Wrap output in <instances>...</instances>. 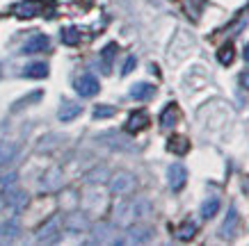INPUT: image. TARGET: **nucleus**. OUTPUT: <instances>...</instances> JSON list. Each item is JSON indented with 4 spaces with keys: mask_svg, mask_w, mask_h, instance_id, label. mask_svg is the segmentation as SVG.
<instances>
[{
    "mask_svg": "<svg viewBox=\"0 0 249 246\" xmlns=\"http://www.w3.org/2000/svg\"><path fill=\"white\" fill-rule=\"evenodd\" d=\"M149 210L151 208L146 201H124L114 208V221L119 226H130L135 219L146 214Z\"/></svg>",
    "mask_w": 249,
    "mask_h": 246,
    "instance_id": "nucleus-1",
    "label": "nucleus"
},
{
    "mask_svg": "<svg viewBox=\"0 0 249 246\" xmlns=\"http://www.w3.org/2000/svg\"><path fill=\"white\" fill-rule=\"evenodd\" d=\"M62 232V216H51L46 224H41L37 228V242H57V237H60Z\"/></svg>",
    "mask_w": 249,
    "mask_h": 246,
    "instance_id": "nucleus-2",
    "label": "nucleus"
},
{
    "mask_svg": "<svg viewBox=\"0 0 249 246\" xmlns=\"http://www.w3.org/2000/svg\"><path fill=\"white\" fill-rule=\"evenodd\" d=\"M41 9H44L41 0H21V2H16L12 7V14L16 18H35V16L41 14Z\"/></svg>",
    "mask_w": 249,
    "mask_h": 246,
    "instance_id": "nucleus-3",
    "label": "nucleus"
},
{
    "mask_svg": "<svg viewBox=\"0 0 249 246\" xmlns=\"http://www.w3.org/2000/svg\"><path fill=\"white\" fill-rule=\"evenodd\" d=\"M110 189H112L114 194H128V192L135 189V178L126 171L114 173L112 180H110Z\"/></svg>",
    "mask_w": 249,
    "mask_h": 246,
    "instance_id": "nucleus-4",
    "label": "nucleus"
},
{
    "mask_svg": "<svg viewBox=\"0 0 249 246\" xmlns=\"http://www.w3.org/2000/svg\"><path fill=\"white\" fill-rule=\"evenodd\" d=\"M167 180H169V187H172L174 192H181L183 187H185V180H188L185 166H183V164H172V166L167 169Z\"/></svg>",
    "mask_w": 249,
    "mask_h": 246,
    "instance_id": "nucleus-5",
    "label": "nucleus"
},
{
    "mask_svg": "<svg viewBox=\"0 0 249 246\" xmlns=\"http://www.w3.org/2000/svg\"><path fill=\"white\" fill-rule=\"evenodd\" d=\"M76 91L80 94V96H85V98L94 96V94H98V80L94 78V75H89V73L80 75V78L76 80Z\"/></svg>",
    "mask_w": 249,
    "mask_h": 246,
    "instance_id": "nucleus-6",
    "label": "nucleus"
},
{
    "mask_svg": "<svg viewBox=\"0 0 249 246\" xmlns=\"http://www.w3.org/2000/svg\"><path fill=\"white\" fill-rule=\"evenodd\" d=\"M2 189H5L2 196H0V198H5L2 205H12L14 210H21L28 205V194H25V192H9L7 187H2Z\"/></svg>",
    "mask_w": 249,
    "mask_h": 246,
    "instance_id": "nucleus-7",
    "label": "nucleus"
},
{
    "mask_svg": "<svg viewBox=\"0 0 249 246\" xmlns=\"http://www.w3.org/2000/svg\"><path fill=\"white\" fill-rule=\"evenodd\" d=\"M153 94H156V87H153V84H149V82H137V84L130 87L128 96L133 98V100H149V98H153Z\"/></svg>",
    "mask_w": 249,
    "mask_h": 246,
    "instance_id": "nucleus-8",
    "label": "nucleus"
},
{
    "mask_svg": "<svg viewBox=\"0 0 249 246\" xmlns=\"http://www.w3.org/2000/svg\"><path fill=\"white\" fill-rule=\"evenodd\" d=\"M146 126H149V114L144 112V110L133 112L128 116V121H126V130H128V132H140V130H144Z\"/></svg>",
    "mask_w": 249,
    "mask_h": 246,
    "instance_id": "nucleus-9",
    "label": "nucleus"
},
{
    "mask_svg": "<svg viewBox=\"0 0 249 246\" xmlns=\"http://www.w3.org/2000/svg\"><path fill=\"white\" fill-rule=\"evenodd\" d=\"M48 37L46 34H32L30 39H28V44L23 46V52L25 55H32V52H41V50H46L48 48Z\"/></svg>",
    "mask_w": 249,
    "mask_h": 246,
    "instance_id": "nucleus-10",
    "label": "nucleus"
},
{
    "mask_svg": "<svg viewBox=\"0 0 249 246\" xmlns=\"http://www.w3.org/2000/svg\"><path fill=\"white\" fill-rule=\"evenodd\" d=\"M235 228H238V210L231 208L229 210V214H227V219H224V224H222V228H219V235H222L224 239L233 237Z\"/></svg>",
    "mask_w": 249,
    "mask_h": 246,
    "instance_id": "nucleus-11",
    "label": "nucleus"
},
{
    "mask_svg": "<svg viewBox=\"0 0 249 246\" xmlns=\"http://www.w3.org/2000/svg\"><path fill=\"white\" fill-rule=\"evenodd\" d=\"M16 235H18V221L16 219H9L0 226V244H7V242H14Z\"/></svg>",
    "mask_w": 249,
    "mask_h": 246,
    "instance_id": "nucleus-12",
    "label": "nucleus"
},
{
    "mask_svg": "<svg viewBox=\"0 0 249 246\" xmlns=\"http://www.w3.org/2000/svg\"><path fill=\"white\" fill-rule=\"evenodd\" d=\"M176 121H178V110H176V105L169 103L162 110V114H160V126L165 128V130H169V128L176 126Z\"/></svg>",
    "mask_w": 249,
    "mask_h": 246,
    "instance_id": "nucleus-13",
    "label": "nucleus"
},
{
    "mask_svg": "<svg viewBox=\"0 0 249 246\" xmlns=\"http://www.w3.org/2000/svg\"><path fill=\"white\" fill-rule=\"evenodd\" d=\"M167 148L172 150V153H176V155H185L190 150V139L183 137V134H174L172 139H169V144H167Z\"/></svg>",
    "mask_w": 249,
    "mask_h": 246,
    "instance_id": "nucleus-14",
    "label": "nucleus"
},
{
    "mask_svg": "<svg viewBox=\"0 0 249 246\" xmlns=\"http://www.w3.org/2000/svg\"><path fill=\"white\" fill-rule=\"evenodd\" d=\"M151 239V228H144V226H137V228H130L128 237L124 242H130V244H142V242H149Z\"/></svg>",
    "mask_w": 249,
    "mask_h": 246,
    "instance_id": "nucleus-15",
    "label": "nucleus"
},
{
    "mask_svg": "<svg viewBox=\"0 0 249 246\" xmlns=\"http://www.w3.org/2000/svg\"><path fill=\"white\" fill-rule=\"evenodd\" d=\"M206 2H208V0H185V2H183V7H185V12H188L190 18L196 21V18L201 16V12H204Z\"/></svg>",
    "mask_w": 249,
    "mask_h": 246,
    "instance_id": "nucleus-16",
    "label": "nucleus"
},
{
    "mask_svg": "<svg viewBox=\"0 0 249 246\" xmlns=\"http://www.w3.org/2000/svg\"><path fill=\"white\" fill-rule=\"evenodd\" d=\"M23 75H25V78H46V75H48V64H46V62H35L30 66H25Z\"/></svg>",
    "mask_w": 249,
    "mask_h": 246,
    "instance_id": "nucleus-17",
    "label": "nucleus"
},
{
    "mask_svg": "<svg viewBox=\"0 0 249 246\" xmlns=\"http://www.w3.org/2000/svg\"><path fill=\"white\" fill-rule=\"evenodd\" d=\"M195 232H196V224L188 219V221H183V224L176 228V237L181 239V242H188V239L195 237Z\"/></svg>",
    "mask_w": 249,
    "mask_h": 246,
    "instance_id": "nucleus-18",
    "label": "nucleus"
},
{
    "mask_svg": "<svg viewBox=\"0 0 249 246\" xmlns=\"http://www.w3.org/2000/svg\"><path fill=\"white\" fill-rule=\"evenodd\" d=\"M78 114H80V105L64 103L60 107V112H57V119H60V121H71V119H76Z\"/></svg>",
    "mask_w": 249,
    "mask_h": 246,
    "instance_id": "nucleus-19",
    "label": "nucleus"
},
{
    "mask_svg": "<svg viewBox=\"0 0 249 246\" xmlns=\"http://www.w3.org/2000/svg\"><path fill=\"white\" fill-rule=\"evenodd\" d=\"M16 155V146L12 142H5V144H0V164H7L12 162Z\"/></svg>",
    "mask_w": 249,
    "mask_h": 246,
    "instance_id": "nucleus-20",
    "label": "nucleus"
},
{
    "mask_svg": "<svg viewBox=\"0 0 249 246\" xmlns=\"http://www.w3.org/2000/svg\"><path fill=\"white\" fill-rule=\"evenodd\" d=\"M217 60H219V64L229 66V64L233 62V44H224V46H222V48H219V52H217Z\"/></svg>",
    "mask_w": 249,
    "mask_h": 246,
    "instance_id": "nucleus-21",
    "label": "nucleus"
},
{
    "mask_svg": "<svg viewBox=\"0 0 249 246\" xmlns=\"http://www.w3.org/2000/svg\"><path fill=\"white\" fill-rule=\"evenodd\" d=\"M62 41L67 46H76L80 41V30L78 28H64L62 30Z\"/></svg>",
    "mask_w": 249,
    "mask_h": 246,
    "instance_id": "nucleus-22",
    "label": "nucleus"
},
{
    "mask_svg": "<svg viewBox=\"0 0 249 246\" xmlns=\"http://www.w3.org/2000/svg\"><path fill=\"white\" fill-rule=\"evenodd\" d=\"M67 228L69 230H85L87 228V219L83 214H71L67 219Z\"/></svg>",
    "mask_w": 249,
    "mask_h": 246,
    "instance_id": "nucleus-23",
    "label": "nucleus"
},
{
    "mask_svg": "<svg viewBox=\"0 0 249 246\" xmlns=\"http://www.w3.org/2000/svg\"><path fill=\"white\" fill-rule=\"evenodd\" d=\"M219 210V201L217 198H208V201L201 205V216L204 219H211V216H215V212Z\"/></svg>",
    "mask_w": 249,
    "mask_h": 246,
    "instance_id": "nucleus-24",
    "label": "nucleus"
},
{
    "mask_svg": "<svg viewBox=\"0 0 249 246\" xmlns=\"http://www.w3.org/2000/svg\"><path fill=\"white\" fill-rule=\"evenodd\" d=\"M114 55H117V44L106 46V50H103V68H106V73L110 71V64H112Z\"/></svg>",
    "mask_w": 249,
    "mask_h": 246,
    "instance_id": "nucleus-25",
    "label": "nucleus"
},
{
    "mask_svg": "<svg viewBox=\"0 0 249 246\" xmlns=\"http://www.w3.org/2000/svg\"><path fill=\"white\" fill-rule=\"evenodd\" d=\"M110 116H114V107H110V105H96L94 107V119H110Z\"/></svg>",
    "mask_w": 249,
    "mask_h": 246,
    "instance_id": "nucleus-26",
    "label": "nucleus"
},
{
    "mask_svg": "<svg viewBox=\"0 0 249 246\" xmlns=\"http://www.w3.org/2000/svg\"><path fill=\"white\" fill-rule=\"evenodd\" d=\"M133 68H135V57H128V60H126V64H124V71H121V73L128 75Z\"/></svg>",
    "mask_w": 249,
    "mask_h": 246,
    "instance_id": "nucleus-27",
    "label": "nucleus"
},
{
    "mask_svg": "<svg viewBox=\"0 0 249 246\" xmlns=\"http://www.w3.org/2000/svg\"><path fill=\"white\" fill-rule=\"evenodd\" d=\"M240 82L249 89V73H242V75H240Z\"/></svg>",
    "mask_w": 249,
    "mask_h": 246,
    "instance_id": "nucleus-28",
    "label": "nucleus"
},
{
    "mask_svg": "<svg viewBox=\"0 0 249 246\" xmlns=\"http://www.w3.org/2000/svg\"><path fill=\"white\" fill-rule=\"evenodd\" d=\"M245 62H247V64H249V44L245 46Z\"/></svg>",
    "mask_w": 249,
    "mask_h": 246,
    "instance_id": "nucleus-29",
    "label": "nucleus"
}]
</instances>
